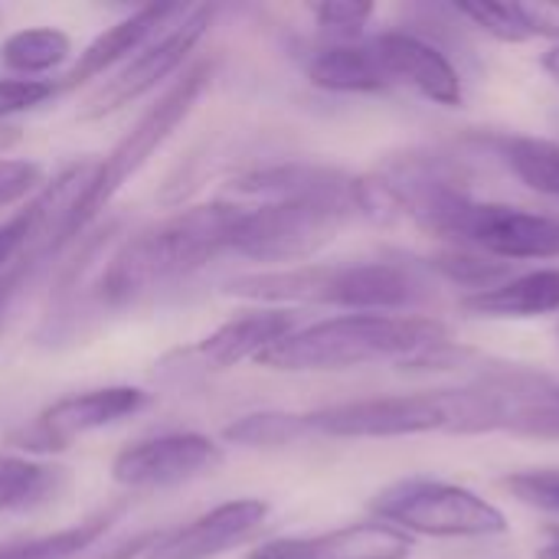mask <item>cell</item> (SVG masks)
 Masks as SVG:
<instances>
[{"instance_id":"obj_32","label":"cell","mask_w":559,"mask_h":559,"mask_svg":"<svg viewBox=\"0 0 559 559\" xmlns=\"http://www.w3.org/2000/svg\"><path fill=\"white\" fill-rule=\"evenodd\" d=\"M527 36H544L559 46V3H514Z\"/></svg>"},{"instance_id":"obj_26","label":"cell","mask_w":559,"mask_h":559,"mask_svg":"<svg viewBox=\"0 0 559 559\" xmlns=\"http://www.w3.org/2000/svg\"><path fill=\"white\" fill-rule=\"evenodd\" d=\"M455 16L468 20L472 26H478L481 33L495 36L498 43H527V29L514 10V3H488V0H478V3H455L452 7Z\"/></svg>"},{"instance_id":"obj_2","label":"cell","mask_w":559,"mask_h":559,"mask_svg":"<svg viewBox=\"0 0 559 559\" xmlns=\"http://www.w3.org/2000/svg\"><path fill=\"white\" fill-rule=\"evenodd\" d=\"M429 278L419 262L370 259L347 265H292L239 275L226 295L262 305H331L354 314H393L429 298Z\"/></svg>"},{"instance_id":"obj_35","label":"cell","mask_w":559,"mask_h":559,"mask_svg":"<svg viewBox=\"0 0 559 559\" xmlns=\"http://www.w3.org/2000/svg\"><path fill=\"white\" fill-rule=\"evenodd\" d=\"M537 559H559V524H550L544 531V544L537 547Z\"/></svg>"},{"instance_id":"obj_6","label":"cell","mask_w":559,"mask_h":559,"mask_svg":"<svg viewBox=\"0 0 559 559\" xmlns=\"http://www.w3.org/2000/svg\"><path fill=\"white\" fill-rule=\"evenodd\" d=\"M360 216L347 200H265L246 210L233 236V252L255 262H305L337 239Z\"/></svg>"},{"instance_id":"obj_30","label":"cell","mask_w":559,"mask_h":559,"mask_svg":"<svg viewBox=\"0 0 559 559\" xmlns=\"http://www.w3.org/2000/svg\"><path fill=\"white\" fill-rule=\"evenodd\" d=\"M43 183V167L33 160L0 157V206H13L26 200Z\"/></svg>"},{"instance_id":"obj_20","label":"cell","mask_w":559,"mask_h":559,"mask_svg":"<svg viewBox=\"0 0 559 559\" xmlns=\"http://www.w3.org/2000/svg\"><path fill=\"white\" fill-rule=\"evenodd\" d=\"M69 468L0 452V511H33L69 488Z\"/></svg>"},{"instance_id":"obj_21","label":"cell","mask_w":559,"mask_h":559,"mask_svg":"<svg viewBox=\"0 0 559 559\" xmlns=\"http://www.w3.org/2000/svg\"><path fill=\"white\" fill-rule=\"evenodd\" d=\"M72 56V39L56 29V26H29V29H16L3 39L0 46V59L13 69L29 75H43L52 72L56 66H62Z\"/></svg>"},{"instance_id":"obj_36","label":"cell","mask_w":559,"mask_h":559,"mask_svg":"<svg viewBox=\"0 0 559 559\" xmlns=\"http://www.w3.org/2000/svg\"><path fill=\"white\" fill-rule=\"evenodd\" d=\"M540 66H544V72H547L554 82H559V46H550V49L540 56Z\"/></svg>"},{"instance_id":"obj_22","label":"cell","mask_w":559,"mask_h":559,"mask_svg":"<svg viewBox=\"0 0 559 559\" xmlns=\"http://www.w3.org/2000/svg\"><path fill=\"white\" fill-rule=\"evenodd\" d=\"M305 436H311L308 416L278 413V409L246 413L223 429V439L242 449H285V445L301 442Z\"/></svg>"},{"instance_id":"obj_1","label":"cell","mask_w":559,"mask_h":559,"mask_svg":"<svg viewBox=\"0 0 559 559\" xmlns=\"http://www.w3.org/2000/svg\"><path fill=\"white\" fill-rule=\"evenodd\" d=\"M239 219L242 206L216 200L180 210L177 216L128 236L108 259L95 298L105 308H124L154 288L190 278L216 255L233 252Z\"/></svg>"},{"instance_id":"obj_18","label":"cell","mask_w":559,"mask_h":559,"mask_svg":"<svg viewBox=\"0 0 559 559\" xmlns=\"http://www.w3.org/2000/svg\"><path fill=\"white\" fill-rule=\"evenodd\" d=\"M462 311L475 318H544L559 311V269L521 272L488 292L465 295Z\"/></svg>"},{"instance_id":"obj_9","label":"cell","mask_w":559,"mask_h":559,"mask_svg":"<svg viewBox=\"0 0 559 559\" xmlns=\"http://www.w3.org/2000/svg\"><path fill=\"white\" fill-rule=\"evenodd\" d=\"M481 396L488 432L559 442V380L550 373L498 364L472 380Z\"/></svg>"},{"instance_id":"obj_17","label":"cell","mask_w":559,"mask_h":559,"mask_svg":"<svg viewBox=\"0 0 559 559\" xmlns=\"http://www.w3.org/2000/svg\"><path fill=\"white\" fill-rule=\"evenodd\" d=\"M292 331H295V314L288 308L246 311L219 324L216 331H210L197 344V354L203 357L206 367L229 370V367H239L242 360H259L272 344L288 337Z\"/></svg>"},{"instance_id":"obj_27","label":"cell","mask_w":559,"mask_h":559,"mask_svg":"<svg viewBox=\"0 0 559 559\" xmlns=\"http://www.w3.org/2000/svg\"><path fill=\"white\" fill-rule=\"evenodd\" d=\"M514 501L559 518V468H527L501 481Z\"/></svg>"},{"instance_id":"obj_12","label":"cell","mask_w":559,"mask_h":559,"mask_svg":"<svg viewBox=\"0 0 559 559\" xmlns=\"http://www.w3.org/2000/svg\"><path fill=\"white\" fill-rule=\"evenodd\" d=\"M386 79L393 85H413L423 98L442 105V108H459L465 102V85L452 59L429 43L426 36L413 29H386L370 39Z\"/></svg>"},{"instance_id":"obj_10","label":"cell","mask_w":559,"mask_h":559,"mask_svg":"<svg viewBox=\"0 0 559 559\" xmlns=\"http://www.w3.org/2000/svg\"><path fill=\"white\" fill-rule=\"evenodd\" d=\"M147 406H151V393L141 386H98V390L69 393L49 403L29 426L13 432L10 445L23 452H59L88 432L138 416Z\"/></svg>"},{"instance_id":"obj_8","label":"cell","mask_w":559,"mask_h":559,"mask_svg":"<svg viewBox=\"0 0 559 559\" xmlns=\"http://www.w3.org/2000/svg\"><path fill=\"white\" fill-rule=\"evenodd\" d=\"M213 16H216L213 7H187L170 26L160 29L157 39L141 46L124 69H118L102 88H95L85 98V105L79 108V118L98 121V118H108V115L134 105L138 98L151 95L164 79H170L190 59V52L210 29Z\"/></svg>"},{"instance_id":"obj_28","label":"cell","mask_w":559,"mask_h":559,"mask_svg":"<svg viewBox=\"0 0 559 559\" xmlns=\"http://www.w3.org/2000/svg\"><path fill=\"white\" fill-rule=\"evenodd\" d=\"M373 10H377V7H373V3H364V0H328V3L311 7L314 20H318L328 33L341 36V43H350L354 36H360L364 26L370 23Z\"/></svg>"},{"instance_id":"obj_25","label":"cell","mask_w":559,"mask_h":559,"mask_svg":"<svg viewBox=\"0 0 559 559\" xmlns=\"http://www.w3.org/2000/svg\"><path fill=\"white\" fill-rule=\"evenodd\" d=\"M115 514H98V518H88L69 531H56V534H46V537H36V540H26V544H16V547H3L0 559H75L82 557L111 524Z\"/></svg>"},{"instance_id":"obj_31","label":"cell","mask_w":559,"mask_h":559,"mask_svg":"<svg viewBox=\"0 0 559 559\" xmlns=\"http://www.w3.org/2000/svg\"><path fill=\"white\" fill-rule=\"evenodd\" d=\"M39 262H43V259H36V255H29V252H20V255L0 272V331H3V324H7V318H10V311H13V305H16V298L23 295V288H26L29 278L36 275Z\"/></svg>"},{"instance_id":"obj_3","label":"cell","mask_w":559,"mask_h":559,"mask_svg":"<svg viewBox=\"0 0 559 559\" xmlns=\"http://www.w3.org/2000/svg\"><path fill=\"white\" fill-rule=\"evenodd\" d=\"M449 341V328L419 314H341L308 328H295L272 344L255 364L278 373L350 370L364 364H403Z\"/></svg>"},{"instance_id":"obj_15","label":"cell","mask_w":559,"mask_h":559,"mask_svg":"<svg viewBox=\"0 0 559 559\" xmlns=\"http://www.w3.org/2000/svg\"><path fill=\"white\" fill-rule=\"evenodd\" d=\"M229 187L236 193L265 197V200H347L360 213V177L328 164H311V160L259 164L239 170Z\"/></svg>"},{"instance_id":"obj_13","label":"cell","mask_w":559,"mask_h":559,"mask_svg":"<svg viewBox=\"0 0 559 559\" xmlns=\"http://www.w3.org/2000/svg\"><path fill=\"white\" fill-rule=\"evenodd\" d=\"M413 537L383 521H357L308 537H275L249 550L246 559H406Z\"/></svg>"},{"instance_id":"obj_16","label":"cell","mask_w":559,"mask_h":559,"mask_svg":"<svg viewBox=\"0 0 559 559\" xmlns=\"http://www.w3.org/2000/svg\"><path fill=\"white\" fill-rule=\"evenodd\" d=\"M183 10H187V7H180V3H151V7H138L134 13H128L124 20H118V23H111L105 33H98V36L79 52V59L66 69V75H62L56 85H59V88H75V85H82V82H88V79L108 72L115 62H121L124 56H131V52H138L141 46H147V39H151L157 29L170 26Z\"/></svg>"},{"instance_id":"obj_29","label":"cell","mask_w":559,"mask_h":559,"mask_svg":"<svg viewBox=\"0 0 559 559\" xmlns=\"http://www.w3.org/2000/svg\"><path fill=\"white\" fill-rule=\"evenodd\" d=\"M56 92L59 85L49 79H0V121L46 105Z\"/></svg>"},{"instance_id":"obj_33","label":"cell","mask_w":559,"mask_h":559,"mask_svg":"<svg viewBox=\"0 0 559 559\" xmlns=\"http://www.w3.org/2000/svg\"><path fill=\"white\" fill-rule=\"evenodd\" d=\"M164 534H167V531H160V527L138 531V534H131V537H121V540L108 544L105 550H95L92 557L85 559H141L147 557V554L164 540Z\"/></svg>"},{"instance_id":"obj_11","label":"cell","mask_w":559,"mask_h":559,"mask_svg":"<svg viewBox=\"0 0 559 559\" xmlns=\"http://www.w3.org/2000/svg\"><path fill=\"white\" fill-rule=\"evenodd\" d=\"M223 449L200 432H164L121 449L111 462V478L128 491L174 488L213 472Z\"/></svg>"},{"instance_id":"obj_4","label":"cell","mask_w":559,"mask_h":559,"mask_svg":"<svg viewBox=\"0 0 559 559\" xmlns=\"http://www.w3.org/2000/svg\"><path fill=\"white\" fill-rule=\"evenodd\" d=\"M213 79V66L210 62H193L180 79H174V85L134 121V128L105 154V160H98L92 167V177L75 203L72 223H69V242L115 200V193L167 144V138L183 124V118L193 111V105L200 102V95L206 92Z\"/></svg>"},{"instance_id":"obj_23","label":"cell","mask_w":559,"mask_h":559,"mask_svg":"<svg viewBox=\"0 0 559 559\" xmlns=\"http://www.w3.org/2000/svg\"><path fill=\"white\" fill-rule=\"evenodd\" d=\"M501 157L511 174L531 190L559 200V141L547 138H504Z\"/></svg>"},{"instance_id":"obj_5","label":"cell","mask_w":559,"mask_h":559,"mask_svg":"<svg viewBox=\"0 0 559 559\" xmlns=\"http://www.w3.org/2000/svg\"><path fill=\"white\" fill-rule=\"evenodd\" d=\"M370 511L377 521L416 537H498L508 534V518L498 504L478 491L439 481V478H403L383 488Z\"/></svg>"},{"instance_id":"obj_34","label":"cell","mask_w":559,"mask_h":559,"mask_svg":"<svg viewBox=\"0 0 559 559\" xmlns=\"http://www.w3.org/2000/svg\"><path fill=\"white\" fill-rule=\"evenodd\" d=\"M26 239H29V210L0 223V272L23 252Z\"/></svg>"},{"instance_id":"obj_14","label":"cell","mask_w":559,"mask_h":559,"mask_svg":"<svg viewBox=\"0 0 559 559\" xmlns=\"http://www.w3.org/2000/svg\"><path fill=\"white\" fill-rule=\"evenodd\" d=\"M269 501L262 498H239V501H226L206 514H200L197 521L167 531L164 540L147 554L144 559H216L236 547H242L246 540H252L265 521H269Z\"/></svg>"},{"instance_id":"obj_7","label":"cell","mask_w":559,"mask_h":559,"mask_svg":"<svg viewBox=\"0 0 559 559\" xmlns=\"http://www.w3.org/2000/svg\"><path fill=\"white\" fill-rule=\"evenodd\" d=\"M305 416L311 432L331 439H406V436H429V432L452 436L455 406H452V390H429V393H396V396L334 403Z\"/></svg>"},{"instance_id":"obj_24","label":"cell","mask_w":559,"mask_h":559,"mask_svg":"<svg viewBox=\"0 0 559 559\" xmlns=\"http://www.w3.org/2000/svg\"><path fill=\"white\" fill-rule=\"evenodd\" d=\"M423 269L449 278L452 285L472 288L468 295L488 292V288H495V285L518 275L511 262H501V259H491V255H481V252H472V249H445L439 255H429Z\"/></svg>"},{"instance_id":"obj_19","label":"cell","mask_w":559,"mask_h":559,"mask_svg":"<svg viewBox=\"0 0 559 559\" xmlns=\"http://www.w3.org/2000/svg\"><path fill=\"white\" fill-rule=\"evenodd\" d=\"M311 85L324 92H386V79L370 39L367 43H331L308 59Z\"/></svg>"}]
</instances>
